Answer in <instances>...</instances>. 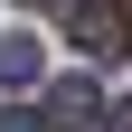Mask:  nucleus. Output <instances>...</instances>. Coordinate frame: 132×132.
Listing matches in <instances>:
<instances>
[{
	"instance_id": "2",
	"label": "nucleus",
	"mask_w": 132,
	"mask_h": 132,
	"mask_svg": "<svg viewBox=\"0 0 132 132\" xmlns=\"http://www.w3.org/2000/svg\"><path fill=\"white\" fill-rule=\"evenodd\" d=\"M47 123H66V132H85V123H104V94H94L85 76H66V85H47Z\"/></svg>"
},
{
	"instance_id": "1",
	"label": "nucleus",
	"mask_w": 132,
	"mask_h": 132,
	"mask_svg": "<svg viewBox=\"0 0 132 132\" xmlns=\"http://www.w3.org/2000/svg\"><path fill=\"white\" fill-rule=\"evenodd\" d=\"M66 38L85 47V57H113V66H123L132 57V10H123V0H76V10H66Z\"/></svg>"
},
{
	"instance_id": "5",
	"label": "nucleus",
	"mask_w": 132,
	"mask_h": 132,
	"mask_svg": "<svg viewBox=\"0 0 132 132\" xmlns=\"http://www.w3.org/2000/svg\"><path fill=\"white\" fill-rule=\"evenodd\" d=\"M104 132H132V94H123V104H113V113H104Z\"/></svg>"
},
{
	"instance_id": "3",
	"label": "nucleus",
	"mask_w": 132,
	"mask_h": 132,
	"mask_svg": "<svg viewBox=\"0 0 132 132\" xmlns=\"http://www.w3.org/2000/svg\"><path fill=\"white\" fill-rule=\"evenodd\" d=\"M0 85H38V38H0Z\"/></svg>"
},
{
	"instance_id": "6",
	"label": "nucleus",
	"mask_w": 132,
	"mask_h": 132,
	"mask_svg": "<svg viewBox=\"0 0 132 132\" xmlns=\"http://www.w3.org/2000/svg\"><path fill=\"white\" fill-rule=\"evenodd\" d=\"M28 10H76V0H28Z\"/></svg>"
},
{
	"instance_id": "4",
	"label": "nucleus",
	"mask_w": 132,
	"mask_h": 132,
	"mask_svg": "<svg viewBox=\"0 0 132 132\" xmlns=\"http://www.w3.org/2000/svg\"><path fill=\"white\" fill-rule=\"evenodd\" d=\"M0 132H57V123H47V113H28V104H10V113H0Z\"/></svg>"
}]
</instances>
